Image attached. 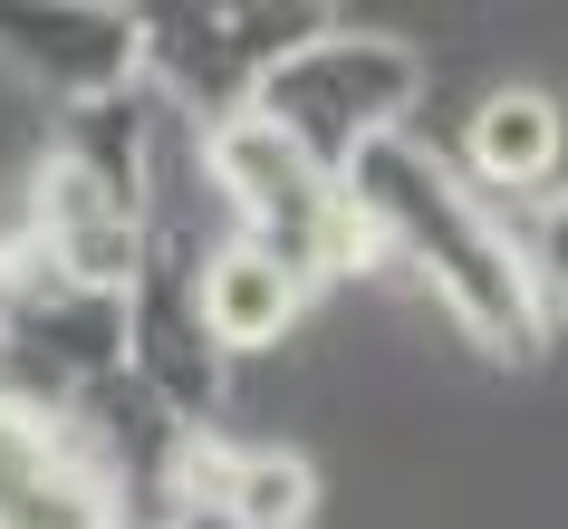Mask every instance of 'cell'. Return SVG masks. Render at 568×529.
Listing matches in <instances>:
<instances>
[{"label":"cell","mask_w":568,"mask_h":529,"mask_svg":"<svg viewBox=\"0 0 568 529\" xmlns=\"http://www.w3.org/2000/svg\"><path fill=\"white\" fill-rule=\"evenodd\" d=\"M347 203L366 222V251L444 298V318L473 347H491L501 366H530L549 347V308L530 289L520 232L463 183L453 154H434L424 135H386L347 164Z\"/></svg>","instance_id":"6da1fadb"},{"label":"cell","mask_w":568,"mask_h":529,"mask_svg":"<svg viewBox=\"0 0 568 529\" xmlns=\"http://www.w3.org/2000/svg\"><path fill=\"white\" fill-rule=\"evenodd\" d=\"M415 96H424V59L405 49V39L318 20V30L251 88L241 116H261L280 145H300L318 174H347L366 145L415 135Z\"/></svg>","instance_id":"7a4b0ae2"},{"label":"cell","mask_w":568,"mask_h":529,"mask_svg":"<svg viewBox=\"0 0 568 529\" xmlns=\"http://www.w3.org/2000/svg\"><path fill=\"white\" fill-rule=\"evenodd\" d=\"M203 174L232 212V232L251 251H270L280 269H300L308 289H328L347 269H366V222L347 203V174H318L300 145H280L261 116H222L203 125Z\"/></svg>","instance_id":"3957f363"},{"label":"cell","mask_w":568,"mask_h":529,"mask_svg":"<svg viewBox=\"0 0 568 529\" xmlns=\"http://www.w3.org/2000/svg\"><path fill=\"white\" fill-rule=\"evenodd\" d=\"M203 251L212 241H183L174 212L154 203L145 251H135V279H125V376L145 385V405L183 434H212L222 414V385H232V356L203 318Z\"/></svg>","instance_id":"277c9868"},{"label":"cell","mask_w":568,"mask_h":529,"mask_svg":"<svg viewBox=\"0 0 568 529\" xmlns=\"http://www.w3.org/2000/svg\"><path fill=\"white\" fill-rule=\"evenodd\" d=\"M318 30V10H145V88L174 106L193 135L251 106L270 68Z\"/></svg>","instance_id":"5b68a950"},{"label":"cell","mask_w":568,"mask_h":529,"mask_svg":"<svg viewBox=\"0 0 568 529\" xmlns=\"http://www.w3.org/2000/svg\"><path fill=\"white\" fill-rule=\"evenodd\" d=\"M0 68L39 88L59 116L106 106V96L145 88V10H88V0L0 10Z\"/></svg>","instance_id":"8992f818"},{"label":"cell","mask_w":568,"mask_h":529,"mask_svg":"<svg viewBox=\"0 0 568 529\" xmlns=\"http://www.w3.org/2000/svg\"><path fill=\"white\" fill-rule=\"evenodd\" d=\"M0 529H125L116 491L78 452V434L10 395H0Z\"/></svg>","instance_id":"52a82bcc"},{"label":"cell","mask_w":568,"mask_h":529,"mask_svg":"<svg viewBox=\"0 0 568 529\" xmlns=\"http://www.w3.org/2000/svg\"><path fill=\"white\" fill-rule=\"evenodd\" d=\"M308 500H318V471L280 442L193 434L174 452V510H203L232 529H308Z\"/></svg>","instance_id":"ba28073f"},{"label":"cell","mask_w":568,"mask_h":529,"mask_svg":"<svg viewBox=\"0 0 568 529\" xmlns=\"http://www.w3.org/2000/svg\"><path fill=\"white\" fill-rule=\"evenodd\" d=\"M463 183H473L481 203L491 193H549L568 164V116H559V96L549 88H491L463 116Z\"/></svg>","instance_id":"9c48e42d"},{"label":"cell","mask_w":568,"mask_h":529,"mask_svg":"<svg viewBox=\"0 0 568 529\" xmlns=\"http://www.w3.org/2000/svg\"><path fill=\"white\" fill-rule=\"evenodd\" d=\"M300 308H308V279H300V269H280L270 251H251L241 232H222L203 251V318H212V337H222V356L280 347Z\"/></svg>","instance_id":"30bf717a"},{"label":"cell","mask_w":568,"mask_h":529,"mask_svg":"<svg viewBox=\"0 0 568 529\" xmlns=\"http://www.w3.org/2000/svg\"><path fill=\"white\" fill-rule=\"evenodd\" d=\"M520 261H530L539 308H568V193H549V203L520 222Z\"/></svg>","instance_id":"8fae6325"}]
</instances>
